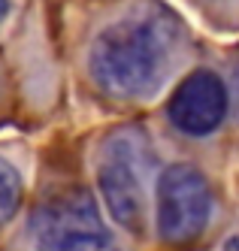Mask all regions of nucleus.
<instances>
[{
	"mask_svg": "<svg viewBox=\"0 0 239 251\" xmlns=\"http://www.w3.org/2000/svg\"><path fill=\"white\" fill-rule=\"evenodd\" d=\"M182 22L158 0L133 3L106 22L88 49V73L112 100L155 97L182 58Z\"/></svg>",
	"mask_w": 239,
	"mask_h": 251,
	"instance_id": "1",
	"label": "nucleus"
},
{
	"mask_svg": "<svg viewBox=\"0 0 239 251\" xmlns=\"http://www.w3.org/2000/svg\"><path fill=\"white\" fill-rule=\"evenodd\" d=\"M152 167L155 154L139 127H121L103 139L97 154V188L109 215L127 233H142L145 227V182Z\"/></svg>",
	"mask_w": 239,
	"mask_h": 251,
	"instance_id": "2",
	"label": "nucleus"
},
{
	"mask_svg": "<svg viewBox=\"0 0 239 251\" xmlns=\"http://www.w3.org/2000/svg\"><path fill=\"white\" fill-rule=\"evenodd\" d=\"M212 218L209 178L191 164H173L158 178V233L170 245L194 242Z\"/></svg>",
	"mask_w": 239,
	"mask_h": 251,
	"instance_id": "3",
	"label": "nucleus"
},
{
	"mask_svg": "<svg viewBox=\"0 0 239 251\" xmlns=\"http://www.w3.org/2000/svg\"><path fill=\"white\" fill-rule=\"evenodd\" d=\"M91 233H106V227L94 197L85 188L52 191L30 215V239L40 251H58L61 245Z\"/></svg>",
	"mask_w": 239,
	"mask_h": 251,
	"instance_id": "4",
	"label": "nucleus"
},
{
	"mask_svg": "<svg viewBox=\"0 0 239 251\" xmlns=\"http://www.w3.org/2000/svg\"><path fill=\"white\" fill-rule=\"evenodd\" d=\"M230 94L224 79L212 70H197L185 76L167 103L170 124L185 136H209L227 118Z\"/></svg>",
	"mask_w": 239,
	"mask_h": 251,
	"instance_id": "5",
	"label": "nucleus"
},
{
	"mask_svg": "<svg viewBox=\"0 0 239 251\" xmlns=\"http://www.w3.org/2000/svg\"><path fill=\"white\" fill-rule=\"evenodd\" d=\"M18 203H22V176L15 164L0 154V224H6L18 212Z\"/></svg>",
	"mask_w": 239,
	"mask_h": 251,
	"instance_id": "6",
	"label": "nucleus"
},
{
	"mask_svg": "<svg viewBox=\"0 0 239 251\" xmlns=\"http://www.w3.org/2000/svg\"><path fill=\"white\" fill-rule=\"evenodd\" d=\"M58 251H118V245L109 239V233H91V236H79Z\"/></svg>",
	"mask_w": 239,
	"mask_h": 251,
	"instance_id": "7",
	"label": "nucleus"
},
{
	"mask_svg": "<svg viewBox=\"0 0 239 251\" xmlns=\"http://www.w3.org/2000/svg\"><path fill=\"white\" fill-rule=\"evenodd\" d=\"M9 9H12V3H9V0H0V25H3V22L9 19Z\"/></svg>",
	"mask_w": 239,
	"mask_h": 251,
	"instance_id": "8",
	"label": "nucleus"
},
{
	"mask_svg": "<svg viewBox=\"0 0 239 251\" xmlns=\"http://www.w3.org/2000/svg\"><path fill=\"white\" fill-rule=\"evenodd\" d=\"M224 251H236V236H230V239L224 242Z\"/></svg>",
	"mask_w": 239,
	"mask_h": 251,
	"instance_id": "9",
	"label": "nucleus"
}]
</instances>
